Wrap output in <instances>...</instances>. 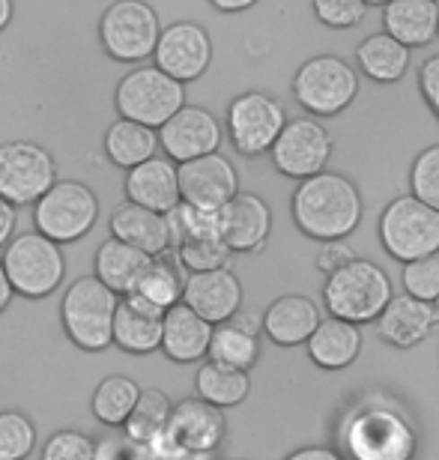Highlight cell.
Returning a JSON list of instances; mask_svg holds the SVG:
<instances>
[{"label": "cell", "instance_id": "6da1fadb", "mask_svg": "<svg viewBox=\"0 0 439 460\" xmlns=\"http://www.w3.org/2000/svg\"><path fill=\"white\" fill-rule=\"evenodd\" d=\"M293 222L317 243L347 239L362 222V195L341 173H317L293 191Z\"/></svg>", "mask_w": 439, "mask_h": 460}, {"label": "cell", "instance_id": "7a4b0ae2", "mask_svg": "<svg viewBox=\"0 0 439 460\" xmlns=\"http://www.w3.org/2000/svg\"><path fill=\"white\" fill-rule=\"evenodd\" d=\"M120 299L123 296H117L96 275L72 281L60 302V320L69 341L87 353H102L114 347V320Z\"/></svg>", "mask_w": 439, "mask_h": 460}, {"label": "cell", "instance_id": "3957f363", "mask_svg": "<svg viewBox=\"0 0 439 460\" xmlns=\"http://www.w3.org/2000/svg\"><path fill=\"white\" fill-rule=\"evenodd\" d=\"M391 281L382 266L353 257L350 263L332 272L323 284V302L332 317L350 323H377V317L391 302Z\"/></svg>", "mask_w": 439, "mask_h": 460}, {"label": "cell", "instance_id": "277c9868", "mask_svg": "<svg viewBox=\"0 0 439 460\" xmlns=\"http://www.w3.org/2000/svg\"><path fill=\"white\" fill-rule=\"evenodd\" d=\"M341 443L353 460H413L416 430L398 410L368 403L344 421Z\"/></svg>", "mask_w": 439, "mask_h": 460}, {"label": "cell", "instance_id": "5b68a950", "mask_svg": "<svg viewBox=\"0 0 439 460\" xmlns=\"http://www.w3.org/2000/svg\"><path fill=\"white\" fill-rule=\"evenodd\" d=\"M0 261L6 266L15 293L27 299L51 296L66 279V254H63L60 243H54L51 236L40 234V230L13 236Z\"/></svg>", "mask_w": 439, "mask_h": 460}, {"label": "cell", "instance_id": "8992f818", "mask_svg": "<svg viewBox=\"0 0 439 460\" xmlns=\"http://www.w3.org/2000/svg\"><path fill=\"white\" fill-rule=\"evenodd\" d=\"M114 105L126 119L162 128L173 114L186 108V84L159 66H138L117 84Z\"/></svg>", "mask_w": 439, "mask_h": 460}, {"label": "cell", "instance_id": "52a82bcc", "mask_svg": "<svg viewBox=\"0 0 439 460\" xmlns=\"http://www.w3.org/2000/svg\"><path fill=\"white\" fill-rule=\"evenodd\" d=\"M293 96L314 117H335L359 96V75L347 60L335 54H317L305 60L293 75Z\"/></svg>", "mask_w": 439, "mask_h": 460}, {"label": "cell", "instance_id": "ba28073f", "mask_svg": "<svg viewBox=\"0 0 439 460\" xmlns=\"http://www.w3.org/2000/svg\"><path fill=\"white\" fill-rule=\"evenodd\" d=\"M380 243L400 263L439 252V209L416 195L395 198L380 216Z\"/></svg>", "mask_w": 439, "mask_h": 460}, {"label": "cell", "instance_id": "9c48e42d", "mask_svg": "<svg viewBox=\"0 0 439 460\" xmlns=\"http://www.w3.org/2000/svg\"><path fill=\"white\" fill-rule=\"evenodd\" d=\"M99 218L96 191L78 180H57L45 195L36 200L33 222L36 230L51 236L54 243H75Z\"/></svg>", "mask_w": 439, "mask_h": 460}, {"label": "cell", "instance_id": "30bf717a", "mask_svg": "<svg viewBox=\"0 0 439 460\" xmlns=\"http://www.w3.org/2000/svg\"><path fill=\"white\" fill-rule=\"evenodd\" d=\"M99 36H102L105 51L114 60H146L150 54H155V45L162 40L159 15L144 0H114L99 22Z\"/></svg>", "mask_w": 439, "mask_h": 460}, {"label": "cell", "instance_id": "8fae6325", "mask_svg": "<svg viewBox=\"0 0 439 460\" xmlns=\"http://www.w3.org/2000/svg\"><path fill=\"white\" fill-rule=\"evenodd\" d=\"M285 126V105L260 90L236 96L227 108V137H231L233 150L245 159H258V155L269 153Z\"/></svg>", "mask_w": 439, "mask_h": 460}, {"label": "cell", "instance_id": "7c38bea8", "mask_svg": "<svg viewBox=\"0 0 439 460\" xmlns=\"http://www.w3.org/2000/svg\"><path fill=\"white\" fill-rule=\"evenodd\" d=\"M57 182L51 153L33 141L0 144V198L13 207L36 204Z\"/></svg>", "mask_w": 439, "mask_h": 460}, {"label": "cell", "instance_id": "4fadbf2b", "mask_svg": "<svg viewBox=\"0 0 439 460\" xmlns=\"http://www.w3.org/2000/svg\"><path fill=\"white\" fill-rule=\"evenodd\" d=\"M269 159L278 173L290 180H308L326 171L332 159V135L317 123L314 117H296L278 135Z\"/></svg>", "mask_w": 439, "mask_h": 460}, {"label": "cell", "instance_id": "5bb4252c", "mask_svg": "<svg viewBox=\"0 0 439 460\" xmlns=\"http://www.w3.org/2000/svg\"><path fill=\"white\" fill-rule=\"evenodd\" d=\"M227 434V421L222 407H213L204 398H186L173 403L171 425L162 443L173 446L186 455H209L222 446Z\"/></svg>", "mask_w": 439, "mask_h": 460}, {"label": "cell", "instance_id": "9a60e30c", "mask_svg": "<svg viewBox=\"0 0 439 460\" xmlns=\"http://www.w3.org/2000/svg\"><path fill=\"white\" fill-rule=\"evenodd\" d=\"M213 60V42L209 33L195 22H177L162 31V40L155 45V66L168 72L177 81H195L209 69Z\"/></svg>", "mask_w": 439, "mask_h": 460}, {"label": "cell", "instance_id": "2e32d148", "mask_svg": "<svg viewBox=\"0 0 439 460\" xmlns=\"http://www.w3.org/2000/svg\"><path fill=\"white\" fill-rule=\"evenodd\" d=\"M180 191L186 204L222 209L240 195V173L222 153H209L180 164Z\"/></svg>", "mask_w": 439, "mask_h": 460}, {"label": "cell", "instance_id": "e0dca14e", "mask_svg": "<svg viewBox=\"0 0 439 460\" xmlns=\"http://www.w3.org/2000/svg\"><path fill=\"white\" fill-rule=\"evenodd\" d=\"M162 150L173 162H191L200 155L218 153L222 146V123L200 105H186L159 128Z\"/></svg>", "mask_w": 439, "mask_h": 460}, {"label": "cell", "instance_id": "ac0fdd59", "mask_svg": "<svg viewBox=\"0 0 439 460\" xmlns=\"http://www.w3.org/2000/svg\"><path fill=\"white\" fill-rule=\"evenodd\" d=\"M182 302L195 308L200 317H206L213 326H218L240 314L242 284L227 266L224 270H209V272H189Z\"/></svg>", "mask_w": 439, "mask_h": 460}, {"label": "cell", "instance_id": "d6986e66", "mask_svg": "<svg viewBox=\"0 0 439 460\" xmlns=\"http://www.w3.org/2000/svg\"><path fill=\"white\" fill-rule=\"evenodd\" d=\"M439 323L434 302L416 299L413 293H400L391 296L386 311L377 317V335L389 347L398 349H413L434 332Z\"/></svg>", "mask_w": 439, "mask_h": 460}, {"label": "cell", "instance_id": "ffe728a7", "mask_svg": "<svg viewBox=\"0 0 439 460\" xmlns=\"http://www.w3.org/2000/svg\"><path fill=\"white\" fill-rule=\"evenodd\" d=\"M164 335V311L146 302L138 293L120 299L114 320V347L132 356H146L162 349Z\"/></svg>", "mask_w": 439, "mask_h": 460}, {"label": "cell", "instance_id": "44dd1931", "mask_svg": "<svg viewBox=\"0 0 439 460\" xmlns=\"http://www.w3.org/2000/svg\"><path fill=\"white\" fill-rule=\"evenodd\" d=\"M126 198L132 204L155 209V213L168 216L171 209H177L182 204V191H180V164L168 159V155H153L138 168H132L126 173Z\"/></svg>", "mask_w": 439, "mask_h": 460}, {"label": "cell", "instance_id": "7402d4cb", "mask_svg": "<svg viewBox=\"0 0 439 460\" xmlns=\"http://www.w3.org/2000/svg\"><path fill=\"white\" fill-rule=\"evenodd\" d=\"M272 230L269 204L260 195L240 191L231 204L222 207V236L231 245V252L254 254L267 245Z\"/></svg>", "mask_w": 439, "mask_h": 460}, {"label": "cell", "instance_id": "603a6c76", "mask_svg": "<svg viewBox=\"0 0 439 460\" xmlns=\"http://www.w3.org/2000/svg\"><path fill=\"white\" fill-rule=\"evenodd\" d=\"M215 326L206 317H200L195 308L180 302L164 311V335H162V353L171 362L189 365L198 358L209 356V344H213Z\"/></svg>", "mask_w": 439, "mask_h": 460}, {"label": "cell", "instance_id": "cb8c5ba5", "mask_svg": "<svg viewBox=\"0 0 439 460\" xmlns=\"http://www.w3.org/2000/svg\"><path fill=\"white\" fill-rule=\"evenodd\" d=\"M111 236L123 239L141 252L159 257V254H168V248L173 245V236H171V222L164 213H155V209H146L126 200L114 209L111 216Z\"/></svg>", "mask_w": 439, "mask_h": 460}, {"label": "cell", "instance_id": "d4e9b609", "mask_svg": "<svg viewBox=\"0 0 439 460\" xmlns=\"http://www.w3.org/2000/svg\"><path fill=\"white\" fill-rule=\"evenodd\" d=\"M150 263H153V254H146L141 248L123 243V239H117V236H108L105 243L96 248L93 275L102 279L117 296H129V293L138 290V281L144 279Z\"/></svg>", "mask_w": 439, "mask_h": 460}, {"label": "cell", "instance_id": "484cf974", "mask_svg": "<svg viewBox=\"0 0 439 460\" xmlns=\"http://www.w3.org/2000/svg\"><path fill=\"white\" fill-rule=\"evenodd\" d=\"M382 27L407 49L431 45L439 33V0H391L382 6Z\"/></svg>", "mask_w": 439, "mask_h": 460}, {"label": "cell", "instance_id": "4316f807", "mask_svg": "<svg viewBox=\"0 0 439 460\" xmlns=\"http://www.w3.org/2000/svg\"><path fill=\"white\" fill-rule=\"evenodd\" d=\"M260 326L278 347L308 344V338L320 326V311L308 296H281L267 308Z\"/></svg>", "mask_w": 439, "mask_h": 460}, {"label": "cell", "instance_id": "83f0119b", "mask_svg": "<svg viewBox=\"0 0 439 460\" xmlns=\"http://www.w3.org/2000/svg\"><path fill=\"white\" fill-rule=\"evenodd\" d=\"M308 356L311 362L323 371H341V367L353 365L362 349V332L359 326L341 317L320 320L314 335L308 338Z\"/></svg>", "mask_w": 439, "mask_h": 460}, {"label": "cell", "instance_id": "f1b7e54d", "mask_svg": "<svg viewBox=\"0 0 439 460\" xmlns=\"http://www.w3.org/2000/svg\"><path fill=\"white\" fill-rule=\"evenodd\" d=\"M356 63L377 84H398L409 69V49L404 42H398L395 36H389L386 31L371 33L356 49Z\"/></svg>", "mask_w": 439, "mask_h": 460}, {"label": "cell", "instance_id": "f546056e", "mask_svg": "<svg viewBox=\"0 0 439 460\" xmlns=\"http://www.w3.org/2000/svg\"><path fill=\"white\" fill-rule=\"evenodd\" d=\"M162 146L159 141V128H150L144 123H135V119L120 117L117 123L108 126L105 132V153L117 168H138L146 159H153L155 150Z\"/></svg>", "mask_w": 439, "mask_h": 460}, {"label": "cell", "instance_id": "4dcf8cb0", "mask_svg": "<svg viewBox=\"0 0 439 460\" xmlns=\"http://www.w3.org/2000/svg\"><path fill=\"white\" fill-rule=\"evenodd\" d=\"M260 356V341H258V326L251 317L236 314L227 323H218L213 332V344H209V358L240 371H251V365Z\"/></svg>", "mask_w": 439, "mask_h": 460}, {"label": "cell", "instance_id": "1f68e13d", "mask_svg": "<svg viewBox=\"0 0 439 460\" xmlns=\"http://www.w3.org/2000/svg\"><path fill=\"white\" fill-rule=\"evenodd\" d=\"M195 392L198 398L209 401L213 407H236L249 398L251 392V380H249V371H240V367H231V365H222V362H204L198 367V376H195Z\"/></svg>", "mask_w": 439, "mask_h": 460}, {"label": "cell", "instance_id": "d6a6232c", "mask_svg": "<svg viewBox=\"0 0 439 460\" xmlns=\"http://www.w3.org/2000/svg\"><path fill=\"white\" fill-rule=\"evenodd\" d=\"M141 392L144 389L132 376L111 374L96 385L93 398H90V410H93L96 421H102L105 428H126Z\"/></svg>", "mask_w": 439, "mask_h": 460}, {"label": "cell", "instance_id": "836d02e7", "mask_svg": "<svg viewBox=\"0 0 439 460\" xmlns=\"http://www.w3.org/2000/svg\"><path fill=\"white\" fill-rule=\"evenodd\" d=\"M173 403L162 389H144L135 403L129 421H126V437L138 446H159L171 425Z\"/></svg>", "mask_w": 439, "mask_h": 460}, {"label": "cell", "instance_id": "e575fe53", "mask_svg": "<svg viewBox=\"0 0 439 460\" xmlns=\"http://www.w3.org/2000/svg\"><path fill=\"white\" fill-rule=\"evenodd\" d=\"M186 279L189 275H182L180 261H171L168 254H159V257H153L150 266H146L144 279L138 281V290L135 293L144 296L146 302H153V305H159L162 311H168L182 302Z\"/></svg>", "mask_w": 439, "mask_h": 460}, {"label": "cell", "instance_id": "d590c367", "mask_svg": "<svg viewBox=\"0 0 439 460\" xmlns=\"http://www.w3.org/2000/svg\"><path fill=\"white\" fill-rule=\"evenodd\" d=\"M171 222V236H173V248L186 239H198V236H222V209H206V207H195V204H182L168 213ZM224 239V236H222Z\"/></svg>", "mask_w": 439, "mask_h": 460}, {"label": "cell", "instance_id": "8d00e7d4", "mask_svg": "<svg viewBox=\"0 0 439 460\" xmlns=\"http://www.w3.org/2000/svg\"><path fill=\"white\" fill-rule=\"evenodd\" d=\"M231 245L222 236H198L186 239L177 245V261L182 263V270L189 272H209V270H224L231 261Z\"/></svg>", "mask_w": 439, "mask_h": 460}, {"label": "cell", "instance_id": "74e56055", "mask_svg": "<svg viewBox=\"0 0 439 460\" xmlns=\"http://www.w3.org/2000/svg\"><path fill=\"white\" fill-rule=\"evenodd\" d=\"M36 448L33 421L18 410L0 412V460H27Z\"/></svg>", "mask_w": 439, "mask_h": 460}, {"label": "cell", "instance_id": "f35d334b", "mask_svg": "<svg viewBox=\"0 0 439 460\" xmlns=\"http://www.w3.org/2000/svg\"><path fill=\"white\" fill-rule=\"evenodd\" d=\"M409 189L427 207L439 209V144L416 155L413 171H409Z\"/></svg>", "mask_w": 439, "mask_h": 460}, {"label": "cell", "instance_id": "ab89813d", "mask_svg": "<svg viewBox=\"0 0 439 460\" xmlns=\"http://www.w3.org/2000/svg\"><path fill=\"white\" fill-rule=\"evenodd\" d=\"M99 448L84 430H57L42 443V460H96Z\"/></svg>", "mask_w": 439, "mask_h": 460}, {"label": "cell", "instance_id": "60d3db41", "mask_svg": "<svg viewBox=\"0 0 439 460\" xmlns=\"http://www.w3.org/2000/svg\"><path fill=\"white\" fill-rule=\"evenodd\" d=\"M404 290L425 302L439 296V252L404 263Z\"/></svg>", "mask_w": 439, "mask_h": 460}, {"label": "cell", "instance_id": "b9f144b4", "mask_svg": "<svg viewBox=\"0 0 439 460\" xmlns=\"http://www.w3.org/2000/svg\"><path fill=\"white\" fill-rule=\"evenodd\" d=\"M314 15L332 31H350L364 22V0H311Z\"/></svg>", "mask_w": 439, "mask_h": 460}, {"label": "cell", "instance_id": "7bdbcfd3", "mask_svg": "<svg viewBox=\"0 0 439 460\" xmlns=\"http://www.w3.org/2000/svg\"><path fill=\"white\" fill-rule=\"evenodd\" d=\"M418 93H422L427 111L439 119V54L427 58L418 66Z\"/></svg>", "mask_w": 439, "mask_h": 460}, {"label": "cell", "instance_id": "ee69618b", "mask_svg": "<svg viewBox=\"0 0 439 460\" xmlns=\"http://www.w3.org/2000/svg\"><path fill=\"white\" fill-rule=\"evenodd\" d=\"M350 261H353V248L347 245L344 239H329V243L320 245V252H317V270H323L326 275L338 272Z\"/></svg>", "mask_w": 439, "mask_h": 460}, {"label": "cell", "instance_id": "f6af8a7d", "mask_svg": "<svg viewBox=\"0 0 439 460\" xmlns=\"http://www.w3.org/2000/svg\"><path fill=\"white\" fill-rule=\"evenodd\" d=\"M15 207L9 204L6 198H0V248H6L9 243H13V234H15Z\"/></svg>", "mask_w": 439, "mask_h": 460}, {"label": "cell", "instance_id": "bcb514c9", "mask_svg": "<svg viewBox=\"0 0 439 460\" xmlns=\"http://www.w3.org/2000/svg\"><path fill=\"white\" fill-rule=\"evenodd\" d=\"M287 460H344L338 452L332 448H323V446H308V448H299V452H293Z\"/></svg>", "mask_w": 439, "mask_h": 460}, {"label": "cell", "instance_id": "7dc6e473", "mask_svg": "<svg viewBox=\"0 0 439 460\" xmlns=\"http://www.w3.org/2000/svg\"><path fill=\"white\" fill-rule=\"evenodd\" d=\"M13 296H15V288H13V281H9L4 261H0V314L6 311V305L13 302Z\"/></svg>", "mask_w": 439, "mask_h": 460}, {"label": "cell", "instance_id": "c3c4849f", "mask_svg": "<svg viewBox=\"0 0 439 460\" xmlns=\"http://www.w3.org/2000/svg\"><path fill=\"white\" fill-rule=\"evenodd\" d=\"M218 13H245V9H251L258 0H209Z\"/></svg>", "mask_w": 439, "mask_h": 460}, {"label": "cell", "instance_id": "681fc988", "mask_svg": "<svg viewBox=\"0 0 439 460\" xmlns=\"http://www.w3.org/2000/svg\"><path fill=\"white\" fill-rule=\"evenodd\" d=\"M9 18H13V0H0V31L9 24Z\"/></svg>", "mask_w": 439, "mask_h": 460}, {"label": "cell", "instance_id": "f907efd6", "mask_svg": "<svg viewBox=\"0 0 439 460\" xmlns=\"http://www.w3.org/2000/svg\"><path fill=\"white\" fill-rule=\"evenodd\" d=\"M364 4H368V6H389L391 0H364Z\"/></svg>", "mask_w": 439, "mask_h": 460}, {"label": "cell", "instance_id": "816d5d0a", "mask_svg": "<svg viewBox=\"0 0 439 460\" xmlns=\"http://www.w3.org/2000/svg\"><path fill=\"white\" fill-rule=\"evenodd\" d=\"M434 308H436V317H439V296L434 299Z\"/></svg>", "mask_w": 439, "mask_h": 460}]
</instances>
